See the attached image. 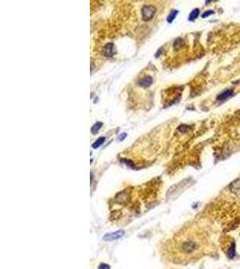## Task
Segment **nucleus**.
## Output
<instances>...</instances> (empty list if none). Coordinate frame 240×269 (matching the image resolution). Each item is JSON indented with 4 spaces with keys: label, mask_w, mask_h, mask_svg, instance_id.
Returning a JSON list of instances; mask_svg holds the SVG:
<instances>
[{
    "label": "nucleus",
    "mask_w": 240,
    "mask_h": 269,
    "mask_svg": "<svg viewBox=\"0 0 240 269\" xmlns=\"http://www.w3.org/2000/svg\"><path fill=\"white\" fill-rule=\"evenodd\" d=\"M127 136V134H125V133H123V134H121L119 135V137H118V140L119 141H122V140H124L125 139V137Z\"/></svg>",
    "instance_id": "9d476101"
},
{
    "label": "nucleus",
    "mask_w": 240,
    "mask_h": 269,
    "mask_svg": "<svg viewBox=\"0 0 240 269\" xmlns=\"http://www.w3.org/2000/svg\"><path fill=\"white\" fill-rule=\"evenodd\" d=\"M177 14H178V11L177 10H174V11H172L170 14H169V15L167 16V22H172L174 20V18H175V16L177 15Z\"/></svg>",
    "instance_id": "1a4fd4ad"
},
{
    "label": "nucleus",
    "mask_w": 240,
    "mask_h": 269,
    "mask_svg": "<svg viewBox=\"0 0 240 269\" xmlns=\"http://www.w3.org/2000/svg\"><path fill=\"white\" fill-rule=\"evenodd\" d=\"M152 77L151 76H146V77H143L142 79H140L139 81V84L140 86H142L144 88H147V87H149L150 85L152 84Z\"/></svg>",
    "instance_id": "7ed1b4c3"
},
{
    "label": "nucleus",
    "mask_w": 240,
    "mask_h": 269,
    "mask_svg": "<svg viewBox=\"0 0 240 269\" xmlns=\"http://www.w3.org/2000/svg\"><path fill=\"white\" fill-rule=\"evenodd\" d=\"M207 234L200 225L193 224L183 228L166 241L162 254L174 264H187L199 259L208 250Z\"/></svg>",
    "instance_id": "f257e3e1"
},
{
    "label": "nucleus",
    "mask_w": 240,
    "mask_h": 269,
    "mask_svg": "<svg viewBox=\"0 0 240 269\" xmlns=\"http://www.w3.org/2000/svg\"><path fill=\"white\" fill-rule=\"evenodd\" d=\"M211 14H213V11H207V12H205L204 14L203 15V18H205V17H207V16H209L210 15H211Z\"/></svg>",
    "instance_id": "9b49d317"
},
{
    "label": "nucleus",
    "mask_w": 240,
    "mask_h": 269,
    "mask_svg": "<svg viewBox=\"0 0 240 269\" xmlns=\"http://www.w3.org/2000/svg\"><path fill=\"white\" fill-rule=\"evenodd\" d=\"M114 54V46L113 43H108L105 47V55L107 57H112Z\"/></svg>",
    "instance_id": "20e7f679"
},
{
    "label": "nucleus",
    "mask_w": 240,
    "mask_h": 269,
    "mask_svg": "<svg viewBox=\"0 0 240 269\" xmlns=\"http://www.w3.org/2000/svg\"><path fill=\"white\" fill-rule=\"evenodd\" d=\"M199 14H200L199 9H194V10H193L192 13H191L190 15H189V20H190V21H193V20H195V19L198 17Z\"/></svg>",
    "instance_id": "6e6552de"
},
{
    "label": "nucleus",
    "mask_w": 240,
    "mask_h": 269,
    "mask_svg": "<svg viewBox=\"0 0 240 269\" xmlns=\"http://www.w3.org/2000/svg\"><path fill=\"white\" fill-rule=\"evenodd\" d=\"M156 13V8L154 7L153 6H144L142 7V17L143 20L145 21H149L150 19H152V17L154 16Z\"/></svg>",
    "instance_id": "f03ea898"
},
{
    "label": "nucleus",
    "mask_w": 240,
    "mask_h": 269,
    "mask_svg": "<svg viewBox=\"0 0 240 269\" xmlns=\"http://www.w3.org/2000/svg\"><path fill=\"white\" fill-rule=\"evenodd\" d=\"M105 137H99L97 140L96 141V142L93 144V145H92V147L94 148V149H96V148H98L101 144H104V142H105Z\"/></svg>",
    "instance_id": "0eeeda50"
},
{
    "label": "nucleus",
    "mask_w": 240,
    "mask_h": 269,
    "mask_svg": "<svg viewBox=\"0 0 240 269\" xmlns=\"http://www.w3.org/2000/svg\"><path fill=\"white\" fill-rule=\"evenodd\" d=\"M102 126H103V123H102V122H96V123L93 126V127L91 128L92 134H97V132L99 131V129L102 127Z\"/></svg>",
    "instance_id": "423d86ee"
},
{
    "label": "nucleus",
    "mask_w": 240,
    "mask_h": 269,
    "mask_svg": "<svg viewBox=\"0 0 240 269\" xmlns=\"http://www.w3.org/2000/svg\"><path fill=\"white\" fill-rule=\"evenodd\" d=\"M232 93L233 92L231 90H227L225 92H223L222 93H220V94L218 96V99L220 100V101H223V100H226V99H228V97H230V96L232 95Z\"/></svg>",
    "instance_id": "39448f33"
}]
</instances>
